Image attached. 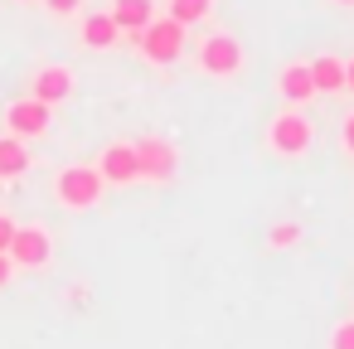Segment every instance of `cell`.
<instances>
[{"label": "cell", "mask_w": 354, "mask_h": 349, "mask_svg": "<svg viewBox=\"0 0 354 349\" xmlns=\"http://www.w3.org/2000/svg\"><path fill=\"white\" fill-rule=\"evenodd\" d=\"M194 64H199V73H209V78H233V73L243 68V44H238L233 35H209V39H199Z\"/></svg>", "instance_id": "4"}, {"label": "cell", "mask_w": 354, "mask_h": 349, "mask_svg": "<svg viewBox=\"0 0 354 349\" xmlns=\"http://www.w3.org/2000/svg\"><path fill=\"white\" fill-rule=\"evenodd\" d=\"M267 243H272V247H296V243H301V223H277V228L267 233Z\"/></svg>", "instance_id": "16"}, {"label": "cell", "mask_w": 354, "mask_h": 349, "mask_svg": "<svg viewBox=\"0 0 354 349\" xmlns=\"http://www.w3.org/2000/svg\"><path fill=\"white\" fill-rule=\"evenodd\" d=\"M35 97H39L44 107H59V102H68V97H73V68H64V64H49V68H39V73H35Z\"/></svg>", "instance_id": "9"}, {"label": "cell", "mask_w": 354, "mask_h": 349, "mask_svg": "<svg viewBox=\"0 0 354 349\" xmlns=\"http://www.w3.org/2000/svg\"><path fill=\"white\" fill-rule=\"evenodd\" d=\"M277 97H281V102H291V107L310 102V97H315V78H310V64H286V68L277 73Z\"/></svg>", "instance_id": "10"}, {"label": "cell", "mask_w": 354, "mask_h": 349, "mask_svg": "<svg viewBox=\"0 0 354 349\" xmlns=\"http://www.w3.org/2000/svg\"><path fill=\"white\" fill-rule=\"evenodd\" d=\"M310 78H315V93H344V59L315 54L310 59Z\"/></svg>", "instance_id": "13"}, {"label": "cell", "mask_w": 354, "mask_h": 349, "mask_svg": "<svg viewBox=\"0 0 354 349\" xmlns=\"http://www.w3.org/2000/svg\"><path fill=\"white\" fill-rule=\"evenodd\" d=\"M30 165H35V155L25 151L20 136H6V141H0V175H6V180H20Z\"/></svg>", "instance_id": "14"}, {"label": "cell", "mask_w": 354, "mask_h": 349, "mask_svg": "<svg viewBox=\"0 0 354 349\" xmlns=\"http://www.w3.org/2000/svg\"><path fill=\"white\" fill-rule=\"evenodd\" d=\"M209 10H214V0H170V20H180L185 30L209 20Z\"/></svg>", "instance_id": "15"}, {"label": "cell", "mask_w": 354, "mask_h": 349, "mask_svg": "<svg viewBox=\"0 0 354 349\" xmlns=\"http://www.w3.org/2000/svg\"><path fill=\"white\" fill-rule=\"evenodd\" d=\"M102 189H107V180L97 175V165H68L54 180V199L64 209H93V204H102Z\"/></svg>", "instance_id": "2"}, {"label": "cell", "mask_w": 354, "mask_h": 349, "mask_svg": "<svg viewBox=\"0 0 354 349\" xmlns=\"http://www.w3.org/2000/svg\"><path fill=\"white\" fill-rule=\"evenodd\" d=\"M78 39H83L88 49H117V44H122V30H117V20L102 10V15H83Z\"/></svg>", "instance_id": "12"}, {"label": "cell", "mask_w": 354, "mask_h": 349, "mask_svg": "<svg viewBox=\"0 0 354 349\" xmlns=\"http://www.w3.org/2000/svg\"><path fill=\"white\" fill-rule=\"evenodd\" d=\"M44 6H49L54 15H78V10H83V0H44Z\"/></svg>", "instance_id": "18"}, {"label": "cell", "mask_w": 354, "mask_h": 349, "mask_svg": "<svg viewBox=\"0 0 354 349\" xmlns=\"http://www.w3.org/2000/svg\"><path fill=\"white\" fill-rule=\"evenodd\" d=\"M10 238H15V223H10L6 214H0V252H6V247H10Z\"/></svg>", "instance_id": "20"}, {"label": "cell", "mask_w": 354, "mask_h": 349, "mask_svg": "<svg viewBox=\"0 0 354 349\" xmlns=\"http://www.w3.org/2000/svg\"><path fill=\"white\" fill-rule=\"evenodd\" d=\"M10 267H15V262H10L6 252H0V286H6V281H10Z\"/></svg>", "instance_id": "21"}, {"label": "cell", "mask_w": 354, "mask_h": 349, "mask_svg": "<svg viewBox=\"0 0 354 349\" xmlns=\"http://www.w3.org/2000/svg\"><path fill=\"white\" fill-rule=\"evenodd\" d=\"M49 252H54L49 228H39V223H15V238H10V247H6V257H10L15 267H44Z\"/></svg>", "instance_id": "6"}, {"label": "cell", "mask_w": 354, "mask_h": 349, "mask_svg": "<svg viewBox=\"0 0 354 349\" xmlns=\"http://www.w3.org/2000/svg\"><path fill=\"white\" fill-rule=\"evenodd\" d=\"M330 349H354V320L335 325V334H330Z\"/></svg>", "instance_id": "17"}, {"label": "cell", "mask_w": 354, "mask_h": 349, "mask_svg": "<svg viewBox=\"0 0 354 349\" xmlns=\"http://www.w3.org/2000/svg\"><path fill=\"white\" fill-rule=\"evenodd\" d=\"M136 165H141V180H151V185H165V180H175V165H180V155H175V146H170V141H160V136H146V141H136Z\"/></svg>", "instance_id": "7"}, {"label": "cell", "mask_w": 354, "mask_h": 349, "mask_svg": "<svg viewBox=\"0 0 354 349\" xmlns=\"http://www.w3.org/2000/svg\"><path fill=\"white\" fill-rule=\"evenodd\" d=\"M20 6H35V0H20Z\"/></svg>", "instance_id": "24"}, {"label": "cell", "mask_w": 354, "mask_h": 349, "mask_svg": "<svg viewBox=\"0 0 354 349\" xmlns=\"http://www.w3.org/2000/svg\"><path fill=\"white\" fill-rule=\"evenodd\" d=\"M49 126H54V107H44L39 97H20V102H10V107H6V131H10V136H20V141L44 136Z\"/></svg>", "instance_id": "5"}, {"label": "cell", "mask_w": 354, "mask_h": 349, "mask_svg": "<svg viewBox=\"0 0 354 349\" xmlns=\"http://www.w3.org/2000/svg\"><path fill=\"white\" fill-rule=\"evenodd\" d=\"M131 44L141 49V59H151V64H175L180 54H185V25L180 20H170V15H156L141 35H131Z\"/></svg>", "instance_id": "1"}, {"label": "cell", "mask_w": 354, "mask_h": 349, "mask_svg": "<svg viewBox=\"0 0 354 349\" xmlns=\"http://www.w3.org/2000/svg\"><path fill=\"white\" fill-rule=\"evenodd\" d=\"M335 6H344V10H354V0H335Z\"/></svg>", "instance_id": "23"}, {"label": "cell", "mask_w": 354, "mask_h": 349, "mask_svg": "<svg viewBox=\"0 0 354 349\" xmlns=\"http://www.w3.org/2000/svg\"><path fill=\"white\" fill-rule=\"evenodd\" d=\"M339 141H344V151H349V155H354V112H349V117H344V126H339Z\"/></svg>", "instance_id": "19"}, {"label": "cell", "mask_w": 354, "mask_h": 349, "mask_svg": "<svg viewBox=\"0 0 354 349\" xmlns=\"http://www.w3.org/2000/svg\"><path fill=\"white\" fill-rule=\"evenodd\" d=\"M310 141H315V126H310V117H301L296 107H291V112H277L272 126H267V146H272V155L296 160V155L310 151Z\"/></svg>", "instance_id": "3"}, {"label": "cell", "mask_w": 354, "mask_h": 349, "mask_svg": "<svg viewBox=\"0 0 354 349\" xmlns=\"http://www.w3.org/2000/svg\"><path fill=\"white\" fill-rule=\"evenodd\" d=\"M97 175H102L107 185H136V180H141L136 141H112V146L97 155Z\"/></svg>", "instance_id": "8"}, {"label": "cell", "mask_w": 354, "mask_h": 349, "mask_svg": "<svg viewBox=\"0 0 354 349\" xmlns=\"http://www.w3.org/2000/svg\"><path fill=\"white\" fill-rule=\"evenodd\" d=\"M107 15L117 20L122 35H141V30L156 20V0H112V10H107Z\"/></svg>", "instance_id": "11"}, {"label": "cell", "mask_w": 354, "mask_h": 349, "mask_svg": "<svg viewBox=\"0 0 354 349\" xmlns=\"http://www.w3.org/2000/svg\"><path fill=\"white\" fill-rule=\"evenodd\" d=\"M344 93H354V59H344Z\"/></svg>", "instance_id": "22"}]
</instances>
